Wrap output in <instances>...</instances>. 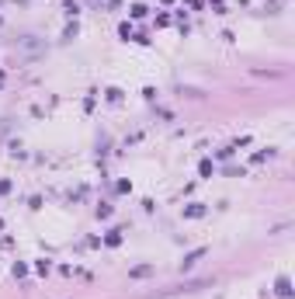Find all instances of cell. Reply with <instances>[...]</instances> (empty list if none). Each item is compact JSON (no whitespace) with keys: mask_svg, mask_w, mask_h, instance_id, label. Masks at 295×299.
I'll return each mask as SVG.
<instances>
[]
</instances>
